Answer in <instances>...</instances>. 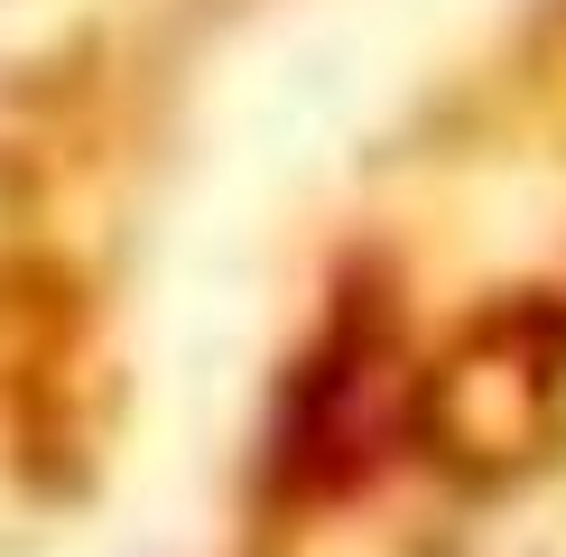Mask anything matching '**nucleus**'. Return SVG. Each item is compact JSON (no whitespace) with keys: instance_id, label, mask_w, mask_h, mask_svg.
<instances>
[{"instance_id":"nucleus-1","label":"nucleus","mask_w":566,"mask_h":557,"mask_svg":"<svg viewBox=\"0 0 566 557\" xmlns=\"http://www.w3.org/2000/svg\"><path fill=\"white\" fill-rule=\"evenodd\" d=\"M409 428V371H399L390 325H344L316 362H306L297 400H289V437H279V464H289L297 493H344L371 464L390 455V437Z\"/></svg>"}]
</instances>
